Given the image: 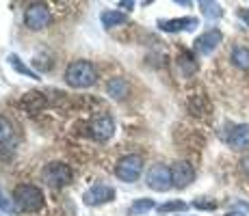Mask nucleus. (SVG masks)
Returning a JSON list of instances; mask_svg holds the SVG:
<instances>
[{"label": "nucleus", "instance_id": "nucleus-1", "mask_svg": "<svg viewBox=\"0 0 249 216\" xmlns=\"http://www.w3.org/2000/svg\"><path fill=\"white\" fill-rule=\"evenodd\" d=\"M98 80V69L91 61H74L65 69V83L74 89H87Z\"/></svg>", "mask_w": 249, "mask_h": 216}, {"label": "nucleus", "instance_id": "nucleus-2", "mask_svg": "<svg viewBox=\"0 0 249 216\" xmlns=\"http://www.w3.org/2000/svg\"><path fill=\"white\" fill-rule=\"evenodd\" d=\"M13 201L24 212H37L44 205V193L33 184H20L13 190Z\"/></svg>", "mask_w": 249, "mask_h": 216}, {"label": "nucleus", "instance_id": "nucleus-3", "mask_svg": "<svg viewBox=\"0 0 249 216\" xmlns=\"http://www.w3.org/2000/svg\"><path fill=\"white\" fill-rule=\"evenodd\" d=\"M87 132H89V136L93 138V141L107 143L108 138H113V134H115L113 117H111V115H107V113L93 115V117H91V121H89V126H87Z\"/></svg>", "mask_w": 249, "mask_h": 216}, {"label": "nucleus", "instance_id": "nucleus-4", "mask_svg": "<svg viewBox=\"0 0 249 216\" xmlns=\"http://www.w3.org/2000/svg\"><path fill=\"white\" fill-rule=\"evenodd\" d=\"M141 171H143V160H141V156H135V153H128V156L119 158L117 166H115L117 180L126 182V184L137 182L139 175H141Z\"/></svg>", "mask_w": 249, "mask_h": 216}, {"label": "nucleus", "instance_id": "nucleus-5", "mask_svg": "<svg viewBox=\"0 0 249 216\" xmlns=\"http://www.w3.org/2000/svg\"><path fill=\"white\" fill-rule=\"evenodd\" d=\"M41 177L52 188H63V186H68L71 182V169L68 165H63V162H50V165L44 166Z\"/></svg>", "mask_w": 249, "mask_h": 216}, {"label": "nucleus", "instance_id": "nucleus-6", "mask_svg": "<svg viewBox=\"0 0 249 216\" xmlns=\"http://www.w3.org/2000/svg\"><path fill=\"white\" fill-rule=\"evenodd\" d=\"M147 186L152 190H159V193H165L174 186V180H171V169L165 165H156L147 171Z\"/></svg>", "mask_w": 249, "mask_h": 216}, {"label": "nucleus", "instance_id": "nucleus-7", "mask_svg": "<svg viewBox=\"0 0 249 216\" xmlns=\"http://www.w3.org/2000/svg\"><path fill=\"white\" fill-rule=\"evenodd\" d=\"M24 22H26V26L31 28V31H41V28H46L48 24H50V11H48L46 4L35 2L26 9Z\"/></svg>", "mask_w": 249, "mask_h": 216}, {"label": "nucleus", "instance_id": "nucleus-8", "mask_svg": "<svg viewBox=\"0 0 249 216\" xmlns=\"http://www.w3.org/2000/svg\"><path fill=\"white\" fill-rule=\"evenodd\" d=\"M115 199V190L111 188V186L107 184H93L91 188L87 190V193L83 195V201L87 205H100V203H108V201Z\"/></svg>", "mask_w": 249, "mask_h": 216}, {"label": "nucleus", "instance_id": "nucleus-9", "mask_svg": "<svg viewBox=\"0 0 249 216\" xmlns=\"http://www.w3.org/2000/svg\"><path fill=\"white\" fill-rule=\"evenodd\" d=\"M223 141L234 150H247L249 147V126L241 123V126H232L228 134H223Z\"/></svg>", "mask_w": 249, "mask_h": 216}, {"label": "nucleus", "instance_id": "nucleus-10", "mask_svg": "<svg viewBox=\"0 0 249 216\" xmlns=\"http://www.w3.org/2000/svg\"><path fill=\"white\" fill-rule=\"evenodd\" d=\"M221 39H223L221 31H217V28H210V31H206L202 37H197V39H195V50H197L199 54L208 56V54H213L214 48L221 43Z\"/></svg>", "mask_w": 249, "mask_h": 216}, {"label": "nucleus", "instance_id": "nucleus-11", "mask_svg": "<svg viewBox=\"0 0 249 216\" xmlns=\"http://www.w3.org/2000/svg\"><path fill=\"white\" fill-rule=\"evenodd\" d=\"M171 180H174L176 188H186L191 182L195 180V171L189 162H176L171 166Z\"/></svg>", "mask_w": 249, "mask_h": 216}, {"label": "nucleus", "instance_id": "nucleus-12", "mask_svg": "<svg viewBox=\"0 0 249 216\" xmlns=\"http://www.w3.org/2000/svg\"><path fill=\"white\" fill-rule=\"evenodd\" d=\"M195 17H176V20H159V28L165 33H180V31H193L197 28Z\"/></svg>", "mask_w": 249, "mask_h": 216}, {"label": "nucleus", "instance_id": "nucleus-13", "mask_svg": "<svg viewBox=\"0 0 249 216\" xmlns=\"http://www.w3.org/2000/svg\"><path fill=\"white\" fill-rule=\"evenodd\" d=\"M128 89H130V86H128V83L124 78H117V76H115V78H111L107 83V93L111 95L113 100H124L128 95Z\"/></svg>", "mask_w": 249, "mask_h": 216}, {"label": "nucleus", "instance_id": "nucleus-14", "mask_svg": "<svg viewBox=\"0 0 249 216\" xmlns=\"http://www.w3.org/2000/svg\"><path fill=\"white\" fill-rule=\"evenodd\" d=\"M102 26L104 28H115V26H122V24L128 22V16L122 11H104L102 13Z\"/></svg>", "mask_w": 249, "mask_h": 216}, {"label": "nucleus", "instance_id": "nucleus-15", "mask_svg": "<svg viewBox=\"0 0 249 216\" xmlns=\"http://www.w3.org/2000/svg\"><path fill=\"white\" fill-rule=\"evenodd\" d=\"M13 136H16L13 123L0 115V145H13Z\"/></svg>", "mask_w": 249, "mask_h": 216}, {"label": "nucleus", "instance_id": "nucleus-16", "mask_svg": "<svg viewBox=\"0 0 249 216\" xmlns=\"http://www.w3.org/2000/svg\"><path fill=\"white\" fill-rule=\"evenodd\" d=\"M232 61L241 69H249V48L245 46H234L232 48Z\"/></svg>", "mask_w": 249, "mask_h": 216}, {"label": "nucleus", "instance_id": "nucleus-17", "mask_svg": "<svg viewBox=\"0 0 249 216\" xmlns=\"http://www.w3.org/2000/svg\"><path fill=\"white\" fill-rule=\"evenodd\" d=\"M178 67L184 76H191V74L197 71V63H195V59L189 54V52H182V54L178 56Z\"/></svg>", "mask_w": 249, "mask_h": 216}, {"label": "nucleus", "instance_id": "nucleus-18", "mask_svg": "<svg viewBox=\"0 0 249 216\" xmlns=\"http://www.w3.org/2000/svg\"><path fill=\"white\" fill-rule=\"evenodd\" d=\"M154 208H156L154 199H137L135 203L130 205V214L132 216H141V214L150 212V210H154Z\"/></svg>", "mask_w": 249, "mask_h": 216}, {"label": "nucleus", "instance_id": "nucleus-19", "mask_svg": "<svg viewBox=\"0 0 249 216\" xmlns=\"http://www.w3.org/2000/svg\"><path fill=\"white\" fill-rule=\"evenodd\" d=\"M9 63H11L13 69L20 71V74L28 76V78H33V80H39V76H37L35 71L31 69V67H24V65H22V61H20V56H18V54H11V56H9Z\"/></svg>", "mask_w": 249, "mask_h": 216}, {"label": "nucleus", "instance_id": "nucleus-20", "mask_svg": "<svg viewBox=\"0 0 249 216\" xmlns=\"http://www.w3.org/2000/svg\"><path fill=\"white\" fill-rule=\"evenodd\" d=\"M199 7H202V13H204V16L210 17V20H217V17L223 16V9L219 7L217 2H202Z\"/></svg>", "mask_w": 249, "mask_h": 216}, {"label": "nucleus", "instance_id": "nucleus-21", "mask_svg": "<svg viewBox=\"0 0 249 216\" xmlns=\"http://www.w3.org/2000/svg\"><path fill=\"white\" fill-rule=\"evenodd\" d=\"M189 210V205L184 203V201H167V203L159 205V212L160 214H167V212H186Z\"/></svg>", "mask_w": 249, "mask_h": 216}, {"label": "nucleus", "instance_id": "nucleus-22", "mask_svg": "<svg viewBox=\"0 0 249 216\" xmlns=\"http://www.w3.org/2000/svg\"><path fill=\"white\" fill-rule=\"evenodd\" d=\"M191 110H193V115H206V110H208V104H206V100L202 95H197V98L191 100Z\"/></svg>", "mask_w": 249, "mask_h": 216}, {"label": "nucleus", "instance_id": "nucleus-23", "mask_svg": "<svg viewBox=\"0 0 249 216\" xmlns=\"http://www.w3.org/2000/svg\"><path fill=\"white\" fill-rule=\"evenodd\" d=\"M0 208L4 210V212H13V210H16V205L11 203V201H9V197L4 195V190L0 188Z\"/></svg>", "mask_w": 249, "mask_h": 216}, {"label": "nucleus", "instance_id": "nucleus-24", "mask_svg": "<svg viewBox=\"0 0 249 216\" xmlns=\"http://www.w3.org/2000/svg\"><path fill=\"white\" fill-rule=\"evenodd\" d=\"M193 205H195V208H199V210H214V208H217V203H214V201H204V199H197Z\"/></svg>", "mask_w": 249, "mask_h": 216}, {"label": "nucleus", "instance_id": "nucleus-25", "mask_svg": "<svg viewBox=\"0 0 249 216\" xmlns=\"http://www.w3.org/2000/svg\"><path fill=\"white\" fill-rule=\"evenodd\" d=\"M238 17L249 26V9H241V11H238Z\"/></svg>", "mask_w": 249, "mask_h": 216}, {"label": "nucleus", "instance_id": "nucleus-26", "mask_svg": "<svg viewBox=\"0 0 249 216\" xmlns=\"http://www.w3.org/2000/svg\"><path fill=\"white\" fill-rule=\"evenodd\" d=\"M241 169L245 171V175L249 177V158H243V162H241Z\"/></svg>", "mask_w": 249, "mask_h": 216}, {"label": "nucleus", "instance_id": "nucleus-27", "mask_svg": "<svg viewBox=\"0 0 249 216\" xmlns=\"http://www.w3.org/2000/svg\"><path fill=\"white\" fill-rule=\"evenodd\" d=\"M119 7H126V9H130V7H135V2H119Z\"/></svg>", "mask_w": 249, "mask_h": 216}, {"label": "nucleus", "instance_id": "nucleus-28", "mask_svg": "<svg viewBox=\"0 0 249 216\" xmlns=\"http://www.w3.org/2000/svg\"><path fill=\"white\" fill-rule=\"evenodd\" d=\"M226 216H245V214H236V212H230V214H226Z\"/></svg>", "mask_w": 249, "mask_h": 216}]
</instances>
